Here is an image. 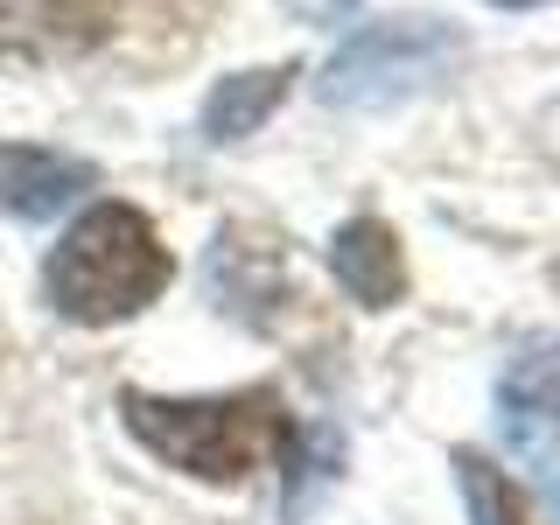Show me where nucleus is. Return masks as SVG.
I'll return each mask as SVG.
<instances>
[{
	"instance_id": "1",
	"label": "nucleus",
	"mask_w": 560,
	"mask_h": 525,
	"mask_svg": "<svg viewBox=\"0 0 560 525\" xmlns=\"http://www.w3.org/2000/svg\"><path fill=\"white\" fill-rule=\"evenodd\" d=\"M168 273H175L168 245L133 203H92L57 238V253L43 267V294L63 323L105 329V323L140 315L148 302H162Z\"/></svg>"
},
{
	"instance_id": "2",
	"label": "nucleus",
	"mask_w": 560,
	"mask_h": 525,
	"mask_svg": "<svg viewBox=\"0 0 560 525\" xmlns=\"http://www.w3.org/2000/svg\"><path fill=\"white\" fill-rule=\"evenodd\" d=\"M133 442L154 448L162 463L189 469L203 483H238L259 463L288 455V407L280 393L253 385V393H224V399H154V393H127L119 399Z\"/></svg>"
},
{
	"instance_id": "3",
	"label": "nucleus",
	"mask_w": 560,
	"mask_h": 525,
	"mask_svg": "<svg viewBox=\"0 0 560 525\" xmlns=\"http://www.w3.org/2000/svg\"><path fill=\"white\" fill-rule=\"evenodd\" d=\"M455 57V35L407 14V22H385L364 28L329 57L323 70V98L329 105H385V98H407Z\"/></svg>"
},
{
	"instance_id": "4",
	"label": "nucleus",
	"mask_w": 560,
	"mask_h": 525,
	"mask_svg": "<svg viewBox=\"0 0 560 525\" xmlns=\"http://www.w3.org/2000/svg\"><path fill=\"white\" fill-rule=\"evenodd\" d=\"M113 0H0V49L22 63L84 57L113 35Z\"/></svg>"
},
{
	"instance_id": "5",
	"label": "nucleus",
	"mask_w": 560,
	"mask_h": 525,
	"mask_svg": "<svg viewBox=\"0 0 560 525\" xmlns=\"http://www.w3.org/2000/svg\"><path fill=\"white\" fill-rule=\"evenodd\" d=\"M98 175L92 162L78 154H57V148H28V140H8L0 148V210L8 218H57L92 189Z\"/></svg>"
},
{
	"instance_id": "6",
	"label": "nucleus",
	"mask_w": 560,
	"mask_h": 525,
	"mask_svg": "<svg viewBox=\"0 0 560 525\" xmlns=\"http://www.w3.org/2000/svg\"><path fill=\"white\" fill-rule=\"evenodd\" d=\"M329 267L350 294H358L364 308H393L399 294H407V259H399V238L393 224L378 218H350L337 238H329Z\"/></svg>"
},
{
	"instance_id": "7",
	"label": "nucleus",
	"mask_w": 560,
	"mask_h": 525,
	"mask_svg": "<svg viewBox=\"0 0 560 525\" xmlns=\"http://www.w3.org/2000/svg\"><path fill=\"white\" fill-rule=\"evenodd\" d=\"M288 78H294V63H273V70H238V78H224L218 92L203 98V133L218 140H245V133H259V119L273 113L280 98H288Z\"/></svg>"
},
{
	"instance_id": "8",
	"label": "nucleus",
	"mask_w": 560,
	"mask_h": 525,
	"mask_svg": "<svg viewBox=\"0 0 560 525\" xmlns=\"http://www.w3.org/2000/svg\"><path fill=\"white\" fill-rule=\"evenodd\" d=\"M455 483H463V504H469V525H525V498L504 469H490L477 448L455 455Z\"/></svg>"
},
{
	"instance_id": "9",
	"label": "nucleus",
	"mask_w": 560,
	"mask_h": 525,
	"mask_svg": "<svg viewBox=\"0 0 560 525\" xmlns=\"http://www.w3.org/2000/svg\"><path fill=\"white\" fill-rule=\"evenodd\" d=\"M504 407L525 413V420H560V343L512 364V378H504Z\"/></svg>"
},
{
	"instance_id": "10",
	"label": "nucleus",
	"mask_w": 560,
	"mask_h": 525,
	"mask_svg": "<svg viewBox=\"0 0 560 525\" xmlns=\"http://www.w3.org/2000/svg\"><path fill=\"white\" fill-rule=\"evenodd\" d=\"M280 8L294 14V22H308V28H337L358 14V0H280Z\"/></svg>"
},
{
	"instance_id": "11",
	"label": "nucleus",
	"mask_w": 560,
	"mask_h": 525,
	"mask_svg": "<svg viewBox=\"0 0 560 525\" xmlns=\"http://www.w3.org/2000/svg\"><path fill=\"white\" fill-rule=\"evenodd\" d=\"M490 8H547V0H490Z\"/></svg>"
}]
</instances>
